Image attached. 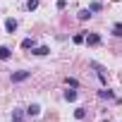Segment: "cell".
<instances>
[{"instance_id": "14", "label": "cell", "mask_w": 122, "mask_h": 122, "mask_svg": "<svg viewBox=\"0 0 122 122\" xmlns=\"http://www.w3.org/2000/svg\"><path fill=\"white\" fill-rule=\"evenodd\" d=\"M89 10H91V12H101V10H103V5H101V3H91V5H89Z\"/></svg>"}, {"instance_id": "7", "label": "cell", "mask_w": 122, "mask_h": 122, "mask_svg": "<svg viewBox=\"0 0 122 122\" xmlns=\"http://www.w3.org/2000/svg\"><path fill=\"white\" fill-rule=\"evenodd\" d=\"M10 55H12V50L7 46H0V60H10Z\"/></svg>"}, {"instance_id": "16", "label": "cell", "mask_w": 122, "mask_h": 122, "mask_svg": "<svg viewBox=\"0 0 122 122\" xmlns=\"http://www.w3.org/2000/svg\"><path fill=\"white\" fill-rule=\"evenodd\" d=\"M38 7V0H26V10H36Z\"/></svg>"}, {"instance_id": "17", "label": "cell", "mask_w": 122, "mask_h": 122, "mask_svg": "<svg viewBox=\"0 0 122 122\" xmlns=\"http://www.w3.org/2000/svg\"><path fill=\"white\" fill-rule=\"evenodd\" d=\"M112 34L120 38V36H122V24H115V26H112Z\"/></svg>"}, {"instance_id": "5", "label": "cell", "mask_w": 122, "mask_h": 122, "mask_svg": "<svg viewBox=\"0 0 122 122\" xmlns=\"http://www.w3.org/2000/svg\"><path fill=\"white\" fill-rule=\"evenodd\" d=\"M26 112H29V115H31V117H36V115H38V112H41V105H38V103H31V105H29V108H26Z\"/></svg>"}, {"instance_id": "12", "label": "cell", "mask_w": 122, "mask_h": 122, "mask_svg": "<svg viewBox=\"0 0 122 122\" xmlns=\"http://www.w3.org/2000/svg\"><path fill=\"white\" fill-rule=\"evenodd\" d=\"M65 101H77V91L74 89H67L65 91Z\"/></svg>"}, {"instance_id": "4", "label": "cell", "mask_w": 122, "mask_h": 122, "mask_svg": "<svg viewBox=\"0 0 122 122\" xmlns=\"http://www.w3.org/2000/svg\"><path fill=\"white\" fill-rule=\"evenodd\" d=\"M48 53H50L48 46H38V48H34V55H38V57H43V55H48Z\"/></svg>"}, {"instance_id": "2", "label": "cell", "mask_w": 122, "mask_h": 122, "mask_svg": "<svg viewBox=\"0 0 122 122\" xmlns=\"http://www.w3.org/2000/svg\"><path fill=\"white\" fill-rule=\"evenodd\" d=\"M29 77H31V72H24V70L22 72H12V81H26Z\"/></svg>"}, {"instance_id": "10", "label": "cell", "mask_w": 122, "mask_h": 122, "mask_svg": "<svg viewBox=\"0 0 122 122\" xmlns=\"http://www.w3.org/2000/svg\"><path fill=\"white\" fill-rule=\"evenodd\" d=\"M77 17H79V22H86V19L91 17V10H79V15H77Z\"/></svg>"}, {"instance_id": "18", "label": "cell", "mask_w": 122, "mask_h": 122, "mask_svg": "<svg viewBox=\"0 0 122 122\" xmlns=\"http://www.w3.org/2000/svg\"><path fill=\"white\" fill-rule=\"evenodd\" d=\"M67 86H72V89H77V86H79V81H77V79H67Z\"/></svg>"}, {"instance_id": "9", "label": "cell", "mask_w": 122, "mask_h": 122, "mask_svg": "<svg viewBox=\"0 0 122 122\" xmlns=\"http://www.w3.org/2000/svg\"><path fill=\"white\" fill-rule=\"evenodd\" d=\"M98 96H101V98H110V101H112V98H115V93H112V91H110V89H105V86H103V89H101V91H98Z\"/></svg>"}, {"instance_id": "8", "label": "cell", "mask_w": 122, "mask_h": 122, "mask_svg": "<svg viewBox=\"0 0 122 122\" xmlns=\"http://www.w3.org/2000/svg\"><path fill=\"white\" fill-rule=\"evenodd\" d=\"M5 29L12 34V31H17V19H5Z\"/></svg>"}, {"instance_id": "3", "label": "cell", "mask_w": 122, "mask_h": 122, "mask_svg": "<svg viewBox=\"0 0 122 122\" xmlns=\"http://www.w3.org/2000/svg\"><path fill=\"white\" fill-rule=\"evenodd\" d=\"M86 43L89 46H101V36L98 34H86Z\"/></svg>"}, {"instance_id": "11", "label": "cell", "mask_w": 122, "mask_h": 122, "mask_svg": "<svg viewBox=\"0 0 122 122\" xmlns=\"http://www.w3.org/2000/svg\"><path fill=\"white\" fill-rule=\"evenodd\" d=\"M34 46H36L34 38H24V41H22V48H24V50H29V48H34Z\"/></svg>"}, {"instance_id": "13", "label": "cell", "mask_w": 122, "mask_h": 122, "mask_svg": "<svg viewBox=\"0 0 122 122\" xmlns=\"http://www.w3.org/2000/svg\"><path fill=\"white\" fill-rule=\"evenodd\" d=\"M74 117H77V120H84V117H86V110H84V108H77V110H74Z\"/></svg>"}, {"instance_id": "1", "label": "cell", "mask_w": 122, "mask_h": 122, "mask_svg": "<svg viewBox=\"0 0 122 122\" xmlns=\"http://www.w3.org/2000/svg\"><path fill=\"white\" fill-rule=\"evenodd\" d=\"M89 67H91V70H96V74H98V79H101V84L105 86V84H108V77H105V67H103V65H98V62H93V60H91V62H89Z\"/></svg>"}, {"instance_id": "6", "label": "cell", "mask_w": 122, "mask_h": 122, "mask_svg": "<svg viewBox=\"0 0 122 122\" xmlns=\"http://www.w3.org/2000/svg\"><path fill=\"white\" fill-rule=\"evenodd\" d=\"M12 122H24V110H12Z\"/></svg>"}, {"instance_id": "15", "label": "cell", "mask_w": 122, "mask_h": 122, "mask_svg": "<svg viewBox=\"0 0 122 122\" xmlns=\"http://www.w3.org/2000/svg\"><path fill=\"white\" fill-rule=\"evenodd\" d=\"M72 41H74V43H86V34H77Z\"/></svg>"}]
</instances>
